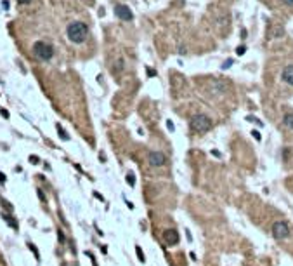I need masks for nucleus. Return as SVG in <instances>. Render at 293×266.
I'll return each instance as SVG.
<instances>
[{
	"label": "nucleus",
	"mask_w": 293,
	"mask_h": 266,
	"mask_svg": "<svg viewBox=\"0 0 293 266\" xmlns=\"http://www.w3.org/2000/svg\"><path fill=\"white\" fill-rule=\"evenodd\" d=\"M252 136H253V139H257V141H260V139H262L258 131H252Z\"/></svg>",
	"instance_id": "f3484780"
},
{
	"label": "nucleus",
	"mask_w": 293,
	"mask_h": 266,
	"mask_svg": "<svg viewBox=\"0 0 293 266\" xmlns=\"http://www.w3.org/2000/svg\"><path fill=\"white\" fill-rule=\"evenodd\" d=\"M167 127H168V131H173V123L170 122V120H168V122H167Z\"/></svg>",
	"instance_id": "b1692460"
},
{
	"label": "nucleus",
	"mask_w": 293,
	"mask_h": 266,
	"mask_svg": "<svg viewBox=\"0 0 293 266\" xmlns=\"http://www.w3.org/2000/svg\"><path fill=\"white\" fill-rule=\"evenodd\" d=\"M18 2H19V4H30L31 0H18Z\"/></svg>",
	"instance_id": "cd10ccee"
},
{
	"label": "nucleus",
	"mask_w": 293,
	"mask_h": 266,
	"mask_svg": "<svg viewBox=\"0 0 293 266\" xmlns=\"http://www.w3.org/2000/svg\"><path fill=\"white\" fill-rule=\"evenodd\" d=\"M245 52H246V47H245V45H239V47L236 49V54H238V56H243Z\"/></svg>",
	"instance_id": "2eb2a0df"
},
{
	"label": "nucleus",
	"mask_w": 293,
	"mask_h": 266,
	"mask_svg": "<svg viewBox=\"0 0 293 266\" xmlns=\"http://www.w3.org/2000/svg\"><path fill=\"white\" fill-rule=\"evenodd\" d=\"M163 238H165V244L167 245H177L179 244V231H175V230H165V233H163Z\"/></svg>",
	"instance_id": "0eeeda50"
},
{
	"label": "nucleus",
	"mask_w": 293,
	"mask_h": 266,
	"mask_svg": "<svg viewBox=\"0 0 293 266\" xmlns=\"http://www.w3.org/2000/svg\"><path fill=\"white\" fill-rule=\"evenodd\" d=\"M4 181H5V176H4L2 172H0V183H4Z\"/></svg>",
	"instance_id": "bb28decb"
},
{
	"label": "nucleus",
	"mask_w": 293,
	"mask_h": 266,
	"mask_svg": "<svg viewBox=\"0 0 293 266\" xmlns=\"http://www.w3.org/2000/svg\"><path fill=\"white\" fill-rule=\"evenodd\" d=\"M135 252H137V256H139V261H141V263H144V261H146V257H144V252H142V249L139 245L135 247Z\"/></svg>",
	"instance_id": "f8f14e48"
},
{
	"label": "nucleus",
	"mask_w": 293,
	"mask_h": 266,
	"mask_svg": "<svg viewBox=\"0 0 293 266\" xmlns=\"http://www.w3.org/2000/svg\"><path fill=\"white\" fill-rule=\"evenodd\" d=\"M33 54L40 59V61H49L54 56V47L47 42H35L33 44Z\"/></svg>",
	"instance_id": "20e7f679"
},
{
	"label": "nucleus",
	"mask_w": 293,
	"mask_h": 266,
	"mask_svg": "<svg viewBox=\"0 0 293 266\" xmlns=\"http://www.w3.org/2000/svg\"><path fill=\"white\" fill-rule=\"evenodd\" d=\"M0 113H2V117H5V118H9V112H7V110H0Z\"/></svg>",
	"instance_id": "412c9836"
},
{
	"label": "nucleus",
	"mask_w": 293,
	"mask_h": 266,
	"mask_svg": "<svg viewBox=\"0 0 293 266\" xmlns=\"http://www.w3.org/2000/svg\"><path fill=\"white\" fill-rule=\"evenodd\" d=\"M283 125L286 127V129H290V131L293 129V113H286V115H284Z\"/></svg>",
	"instance_id": "1a4fd4ad"
},
{
	"label": "nucleus",
	"mask_w": 293,
	"mask_h": 266,
	"mask_svg": "<svg viewBox=\"0 0 293 266\" xmlns=\"http://www.w3.org/2000/svg\"><path fill=\"white\" fill-rule=\"evenodd\" d=\"M57 132H59V137H62V139H64V141H68V139H70V136H68V134H66V131H64V129H62V127H61L59 123H57Z\"/></svg>",
	"instance_id": "9d476101"
},
{
	"label": "nucleus",
	"mask_w": 293,
	"mask_h": 266,
	"mask_svg": "<svg viewBox=\"0 0 293 266\" xmlns=\"http://www.w3.org/2000/svg\"><path fill=\"white\" fill-rule=\"evenodd\" d=\"M271 230H272V236L276 240H284V238H288V236L292 235V231H293L292 225L288 221H284V219L276 221Z\"/></svg>",
	"instance_id": "7ed1b4c3"
},
{
	"label": "nucleus",
	"mask_w": 293,
	"mask_h": 266,
	"mask_svg": "<svg viewBox=\"0 0 293 266\" xmlns=\"http://www.w3.org/2000/svg\"><path fill=\"white\" fill-rule=\"evenodd\" d=\"M28 245H30V250L33 252V254H35V257H37V259H40V254H38V250H37V247L33 245V244H28Z\"/></svg>",
	"instance_id": "4468645a"
},
{
	"label": "nucleus",
	"mask_w": 293,
	"mask_h": 266,
	"mask_svg": "<svg viewBox=\"0 0 293 266\" xmlns=\"http://www.w3.org/2000/svg\"><path fill=\"white\" fill-rule=\"evenodd\" d=\"M127 183L130 184L132 188L135 186V176H134V172H129V174H127Z\"/></svg>",
	"instance_id": "9b49d317"
},
{
	"label": "nucleus",
	"mask_w": 293,
	"mask_h": 266,
	"mask_svg": "<svg viewBox=\"0 0 293 266\" xmlns=\"http://www.w3.org/2000/svg\"><path fill=\"white\" fill-rule=\"evenodd\" d=\"M30 162H31V164H40V158H38V157H35V155H31V157H30Z\"/></svg>",
	"instance_id": "a211bd4d"
},
{
	"label": "nucleus",
	"mask_w": 293,
	"mask_h": 266,
	"mask_svg": "<svg viewBox=\"0 0 293 266\" xmlns=\"http://www.w3.org/2000/svg\"><path fill=\"white\" fill-rule=\"evenodd\" d=\"M245 37H246V30L243 28V30H241V38H245Z\"/></svg>",
	"instance_id": "a878e982"
},
{
	"label": "nucleus",
	"mask_w": 293,
	"mask_h": 266,
	"mask_svg": "<svg viewBox=\"0 0 293 266\" xmlns=\"http://www.w3.org/2000/svg\"><path fill=\"white\" fill-rule=\"evenodd\" d=\"M4 219H5V221H7V223H9V225L12 226V228H18V225H16V221H14V219H12V217H10L9 214H4Z\"/></svg>",
	"instance_id": "ddd939ff"
},
{
	"label": "nucleus",
	"mask_w": 293,
	"mask_h": 266,
	"mask_svg": "<svg viewBox=\"0 0 293 266\" xmlns=\"http://www.w3.org/2000/svg\"><path fill=\"white\" fill-rule=\"evenodd\" d=\"M246 120H250V122H255V123H257V125H262V122H260V120H258V118H255V117H248V118H246Z\"/></svg>",
	"instance_id": "aec40b11"
},
{
	"label": "nucleus",
	"mask_w": 293,
	"mask_h": 266,
	"mask_svg": "<svg viewBox=\"0 0 293 266\" xmlns=\"http://www.w3.org/2000/svg\"><path fill=\"white\" fill-rule=\"evenodd\" d=\"M284 5H288V7H293V0H283Z\"/></svg>",
	"instance_id": "4be33fe9"
},
{
	"label": "nucleus",
	"mask_w": 293,
	"mask_h": 266,
	"mask_svg": "<svg viewBox=\"0 0 293 266\" xmlns=\"http://www.w3.org/2000/svg\"><path fill=\"white\" fill-rule=\"evenodd\" d=\"M38 197H40V198H42V200H43V202H45V197H43V193H42V191H40V190H38Z\"/></svg>",
	"instance_id": "393cba45"
},
{
	"label": "nucleus",
	"mask_w": 293,
	"mask_h": 266,
	"mask_svg": "<svg viewBox=\"0 0 293 266\" xmlns=\"http://www.w3.org/2000/svg\"><path fill=\"white\" fill-rule=\"evenodd\" d=\"M146 73L148 77H156V70H151V68H146Z\"/></svg>",
	"instance_id": "6ab92c4d"
},
{
	"label": "nucleus",
	"mask_w": 293,
	"mask_h": 266,
	"mask_svg": "<svg viewBox=\"0 0 293 266\" xmlns=\"http://www.w3.org/2000/svg\"><path fill=\"white\" fill-rule=\"evenodd\" d=\"M66 35L73 44H82V42H85L87 35H89V26L82 21H73L66 28Z\"/></svg>",
	"instance_id": "f257e3e1"
},
{
	"label": "nucleus",
	"mask_w": 293,
	"mask_h": 266,
	"mask_svg": "<svg viewBox=\"0 0 293 266\" xmlns=\"http://www.w3.org/2000/svg\"><path fill=\"white\" fill-rule=\"evenodd\" d=\"M212 127H213L212 118L206 117V115H203V113L194 115V117L191 118V122H189V129H191V132H196V134L206 132V131H210Z\"/></svg>",
	"instance_id": "f03ea898"
},
{
	"label": "nucleus",
	"mask_w": 293,
	"mask_h": 266,
	"mask_svg": "<svg viewBox=\"0 0 293 266\" xmlns=\"http://www.w3.org/2000/svg\"><path fill=\"white\" fill-rule=\"evenodd\" d=\"M231 64H233V59H225V63L222 64V70H229Z\"/></svg>",
	"instance_id": "dca6fc26"
},
{
	"label": "nucleus",
	"mask_w": 293,
	"mask_h": 266,
	"mask_svg": "<svg viewBox=\"0 0 293 266\" xmlns=\"http://www.w3.org/2000/svg\"><path fill=\"white\" fill-rule=\"evenodd\" d=\"M148 160H149V165L151 167H162V165L167 164V155L162 153V151H151L148 155Z\"/></svg>",
	"instance_id": "39448f33"
},
{
	"label": "nucleus",
	"mask_w": 293,
	"mask_h": 266,
	"mask_svg": "<svg viewBox=\"0 0 293 266\" xmlns=\"http://www.w3.org/2000/svg\"><path fill=\"white\" fill-rule=\"evenodd\" d=\"M115 14H116V18L121 21H132L134 19V14H132V10L127 7V5H121L118 4L116 7H115Z\"/></svg>",
	"instance_id": "423d86ee"
},
{
	"label": "nucleus",
	"mask_w": 293,
	"mask_h": 266,
	"mask_svg": "<svg viewBox=\"0 0 293 266\" xmlns=\"http://www.w3.org/2000/svg\"><path fill=\"white\" fill-rule=\"evenodd\" d=\"M281 78H283L288 85H292V87H293V64L284 66L283 72H281Z\"/></svg>",
	"instance_id": "6e6552de"
},
{
	"label": "nucleus",
	"mask_w": 293,
	"mask_h": 266,
	"mask_svg": "<svg viewBox=\"0 0 293 266\" xmlns=\"http://www.w3.org/2000/svg\"><path fill=\"white\" fill-rule=\"evenodd\" d=\"M2 7H4V9H9V2H7V0H2Z\"/></svg>",
	"instance_id": "5701e85b"
}]
</instances>
